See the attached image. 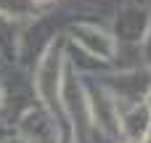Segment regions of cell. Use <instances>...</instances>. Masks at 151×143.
<instances>
[{
	"label": "cell",
	"instance_id": "cell-1",
	"mask_svg": "<svg viewBox=\"0 0 151 143\" xmlns=\"http://www.w3.org/2000/svg\"><path fill=\"white\" fill-rule=\"evenodd\" d=\"M146 143H151V127H149V135H146Z\"/></svg>",
	"mask_w": 151,
	"mask_h": 143
},
{
	"label": "cell",
	"instance_id": "cell-2",
	"mask_svg": "<svg viewBox=\"0 0 151 143\" xmlns=\"http://www.w3.org/2000/svg\"><path fill=\"white\" fill-rule=\"evenodd\" d=\"M35 3H48V0H35Z\"/></svg>",
	"mask_w": 151,
	"mask_h": 143
},
{
	"label": "cell",
	"instance_id": "cell-3",
	"mask_svg": "<svg viewBox=\"0 0 151 143\" xmlns=\"http://www.w3.org/2000/svg\"><path fill=\"white\" fill-rule=\"evenodd\" d=\"M125 143H135V141H125Z\"/></svg>",
	"mask_w": 151,
	"mask_h": 143
}]
</instances>
